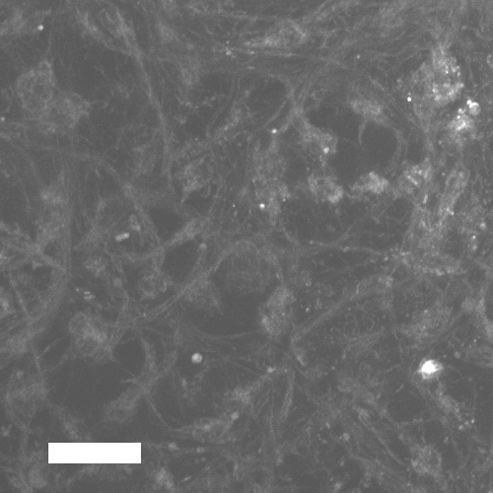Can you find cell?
Here are the masks:
<instances>
[{
	"label": "cell",
	"mask_w": 493,
	"mask_h": 493,
	"mask_svg": "<svg viewBox=\"0 0 493 493\" xmlns=\"http://www.w3.org/2000/svg\"><path fill=\"white\" fill-rule=\"evenodd\" d=\"M482 329H484L485 338H487V341L493 346V322L485 319L484 324H482Z\"/></svg>",
	"instance_id": "19"
},
{
	"label": "cell",
	"mask_w": 493,
	"mask_h": 493,
	"mask_svg": "<svg viewBox=\"0 0 493 493\" xmlns=\"http://www.w3.org/2000/svg\"><path fill=\"white\" fill-rule=\"evenodd\" d=\"M88 110L87 102L78 94H59L38 116L39 125L48 133H66L78 126Z\"/></svg>",
	"instance_id": "2"
},
{
	"label": "cell",
	"mask_w": 493,
	"mask_h": 493,
	"mask_svg": "<svg viewBox=\"0 0 493 493\" xmlns=\"http://www.w3.org/2000/svg\"><path fill=\"white\" fill-rule=\"evenodd\" d=\"M450 318L451 313L447 307L439 305L431 307L416 319L413 333L420 341L431 343L444 333Z\"/></svg>",
	"instance_id": "3"
},
{
	"label": "cell",
	"mask_w": 493,
	"mask_h": 493,
	"mask_svg": "<svg viewBox=\"0 0 493 493\" xmlns=\"http://www.w3.org/2000/svg\"><path fill=\"white\" fill-rule=\"evenodd\" d=\"M304 33L296 25L282 24L267 35L266 42L276 48H287L297 46L303 41Z\"/></svg>",
	"instance_id": "9"
},
{
	"label": "cell",
	"mask_w": 493,
	"mask_h": 493,
	"mask_svg": "<svg viewBox=\"0 0 493 493\" xmlns=\"http://www.w3.org/2000/svg\"><path fill=\"white\" fill-rule=\"evenodd\" d=\"M354 111H358L363 116L371 118V120L377 121L383 118L382 110L380 106L374 102L367 100H356L353 103Z\"/></svg>",
	"instance_id": "16"
},
{
	"label": "cell",
	"mask_w": 493,
	"mask_h": 493,
	"mask_svg": "<svg viewBox=\"0 0 493 493\" xmlns=\"http://www.w3.org/2000/svg\"><path fill=\"white\" fill-rule=\"evenodd\" d=\"M474 114L469 109L460 110L449 125L450 135L455 142H464L475 128Z\"/></svg>",
	"instance_id": "10"
},
{
	"label": "cell",
	"mask_w": 493,
	"mask_h": 493,
	"mask_svg": "<svg viewBox=\"0 0 493 493\" xmlns=\"http://www.w3.org/2000/svg\"><path fill=\"white\" fill-rule=\"evenodd\" d=\"M311 190L321 200L329 202H338L343 195V190L333 181L324 177L313 178L311 182Z\"/></svg>",
	"instance_id": "13"
},
{
	"label": "cell",
	"mask_w": 493,
	"mask_h": 493,
	"mask_svg": "<svg viewBox=\"0 0 493 493\" xmlns=\"http://www.w3.org/2000/svg\"><path fill=\"white\" fill-rule=\"evenodd\" d=\"M460 223L463 232L472 240L485 229L484 215L477 207H470L463 212Z\"/></svg>",
	"instance_id": "12"
},
{
	"label": "cell",
	"mask_w": 493,
	"mask_h": 493,
	"mask_svg": "<svg viewBox=\"0 0 493 493\" xmlns=\"http://www.w3.org/2000/svg\"><path fill=\"white\" fill-rule=\"evenodd\" d=\"M432 175L433 169L430 161L426 160L420 164L411 166L401 178V190L406 195L413 194L415 190H425L430 184Z\"/></svg>",
	"instance_id": "6"
},
{
	"label": "cell",
	"mask_w": 493,
	"mask_h": 493,
	"mask_svg": "<svg viewBox=\"0 0 493 493\" xmlns=\"http://www.w3.org/2000/svg\"><path fill=\"white\" fill-rule=\"evenodd\" d=\"M413 468L418 474L438 477L442 472V457L433 446L418 448L413 458Z\"/></svg>",
	"instance_id": "7"
},
{
	"label": "cell",
	"mask_w": 493,
	"mask_h": 493,
	"mask_svg": "<svg viewBox=\"0 0 493 493\" xmlns=\"http://www.w3.org/2000/svg\"><path fill=\"white\" fill-rule=\"evenodd\" d=\"M470 358L482 368L493 369V349L487 346H479L472 349Z\"/></svg>",
	"instance_id": "15"
},
{
	"label": "cell",
	"mask_w": 493,
	"mask_h": 493,
	"mask_svg": "<svg viewBox=\"0 0 493 493\" xmlns=\"http://www.w3.org/2000/svg\"><path fill=\"white\" fill-rule=\"evenodd\" d=\"M303 135L305 142L313 150H318L326 154L333 153L336 150V138L328 133L317 130L313 126L305 128Z\"/></svg>",
	"instance_id": "11"
},
{
	"label": "cell",
	"mask_w": 493,
	"mask_h": 493,
	"mask_svg": "<svg viewBox=\"0 0 493 493\" xmlns=\"http://www.w3.org/2000/svg\"><path fill=\"white\" fill-rule=\"evenodd\" d=\"M56 84L51 64L43 61L19 78L17 95L25 110L41 115L56 96Z\"/></svg>",
	"instance_id": "1"
},
{
	"label": "cell",
	"mask_w": 493,
	"mask_h": 493,
	"mask_svg": "<svg viewBox=\"0 0 493 493\" xmlns=\"http://www.w3.org/2000/svg\"><path fill=\"white\" fill-rule=\"evenodd\" d=\"M469 183V173L465 169L453 171L447 180L444 190L438 200L437 217L442 221H446L452 215L455 205L465 192Z\"/></svg>",
	"instance_id": "4"
},
{
	"label": "cell",
	"mask_w": 493,
	"mask_h": 493,
	"mask_svg": "<svg viewBox=\"0 0 493 493\" xmlns=\"http://www.w3.org/2000/svg\"><path fill=\"white\" fill-rule=\"evenodd\" d=\"M388 187L389 183L387 180L384 179L381 176L373 174V173L366 176L360 181L361 189L374 193V194H380V193L387 190Z\"/></svg>",
	"instance_id": "17"
},
{
	"label": "cell",
	"mask_w": 493,
	"mask_h": 493,
	"mask_svg": "<svg viewBox=\"0 0 493 493\" xmlns=\"http://www.w3.org/2000/svg\"><path fill=\"white\" fill-rule=\"evenodd\" d=\"M123 202L116 198H109L98 207V233L108 232L116 226L123 217Z\"/></svg>",
	"instance_id": "8"
},
{
	"label": "cell",
	"mask_w": 493,
	"mask_h": 493,
	"mask_svg": "<svg viewBox=\"0 0 493 493\" xmlns=\"http://www.w3.org/2000/svg\"><path fill=\"white\" fill-rule=\"evenodd\" d=\"M442 365L436 360H426L421 364L420 373L425 380H434L442 372Z\"/></svg>",
	"instance_id": "18"
},
{
	"label": "cell",
	"mask_w": 493,
	"mask_h": 493,
	"mask_svg": "<svg viewBox=\"0 0 493 493\" xmlns=\"http://www.w3.org/2000/svg\"><path fill=\"white\" fill-rule=\"evenodd\" d=\"M208 179L207 166L202 162H195L188 166L185 170V189L195 190L202 188Z\"/></svg>",
	"instance_id": "14"
},
{
	"label": "cell",
	"mask_w": 493,
	"mask_h": 493,
	"mask_svg": "<svg viewBox=\"0 0 493 493\" xmlns=\"http://www.w3.org/2000/svg\"><path fill=\"white\" fill-rule=\"evenodd\" d=\"M413 266L420 271L435 276H447L459 272L460 262L449 255L439 251L425 252L422 256L413 259Z\"/></svg>",
	"instance_id": "5"
}]
</instances>
